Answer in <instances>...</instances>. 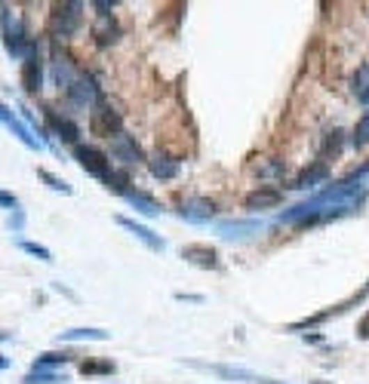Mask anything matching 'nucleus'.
Wrapping results in <instances>:
<instances>
[{
	"instance_id": "nucleus-1",
	"label": "nucleus",
	"mask_w": 369,
	"mask_h": 384,
	"mask_svg": "<svg viewBox=\"0 0 369 384\" xmlns=\"http://www.w3.org/2000/svg\"><path fill=\"white\" fill-rule=\"evenodd\" d=\"M68 102L74 108H84V111H93L95 105H102V90H99V83H95V77L93 74H86V71H80L77 77L71 80V86L68 90Z\"/></svg>"
},
{
	"instance_id": "nucleus-7",
	"label": "nucleus",
	"mask_w": 369,
	"mask_h": 384,
	"mask_svg": "<svg viewBox=\"0 0 369 384\" xmlns=\"http://www.w3.org/2000/svg\"><path fill=\"white\" fill-rule=\"evenodd\" d=\"M43 114H47V123H49V129L56 132L62 142H68V145H74L77 142V136H80V129H77V123L74 120H68V117H62L56 108H43Z\"/></svg>"
},
{
	"instance_id": "nucleus-8",
	"label": "nucleus",
	"mask_w": 369,
	"mask_h": 384,
	"mask_svg": "<svg viewBox=\"0 0 369 384\" xmlns=\"http://www.w3.org/2000/svg\"><path fill=\"white\" fill-rule=\"evenodd\" d=\"M22 86H25V93H37L43 86V62H40V53L22 62Z\"/></svg>"
},
{
	"instance_id": "nucleus-2",
	"label": "nucleus",
	"mask_w": 369,
	"mask_h": 384,
	"mask_svg": "<svg viewBox=\"0 0 369 384\" xmlns=\"http://www.w3.org/2000/svg\"><path fill=\"white\" fill-rule=\"evenodd\" d=\"M80 3H56L49 13V34L53 37H74L80 28Z\"/></svg>"
},
{
	"instance_id": "nucleus-27",
	"label": "nucleus",
	"mask_w": 369,
	"mask_h": 384,
	"mask_svg": "<svg viewBox=\"0 0 369 384\" xmlns=\"http://www.w3.org/2000/svg\"><path fill=\"white\" fill-rule=\"evenodd\" d=\"M283 173H286L283 163H271V166H262V169H258V175H262V179H277V175H283Z\"/></svg>"
},
{
	"instance_id": "nucleus-13",
	"label": "nucleus",
	"mask_w": 369,
	"mask_h": 384,
	"mask_svg": "<svg viewBox=\"0 0 369 384\" xmlns=\"http://www.w3.org/2000/svg\"><path fill=\"white\" fill-rule=\"evenodd\" d=\"M127 200L136 206V212H142V216H148V218H157L160 212H164V206H160L157 200H154V197H148L145 191H132V188H127Z\"/></svg>"
},
{
	"instance_id": "nucleus-6",
	"label": "nucleus",
	"mask_w": 369,
	"mask_h": 384,
	"mask_svg": "<svg viewBox=\"0 0 369 384\" xmlns=\"http://www.w3.org/2000/svg\"><path fill=\"white\" fill-rule=\"evenodd\" d=\"M117 225L120 227H127L129 234H136V240H142L151 253H164L166 249V243L157 237V234L151 231V227H145V225H139V221H132V218H127V216H117Z\"/></svg>"
},
{
	"instance_id": "nucleus-30",
	"label": "nucleus",
	"mask_w": 369,
	"mask_h": 384,
	"mask_svg": "<svg viewBox=\"0 0 369 384\" xmlns=\"http://www.w3.org/2000/svg\"><path fill=\"white\" fill-rule=\"evenodd\" d=\"M6 366H10V360H3V357H0V369H6Z\"/></svg>"
},
{
	"instance_id": "nucleus-17",
	"label": "nucleus",
	"mask_w": 369,
	"mask_h": 384,
	"mask_svg": "<svg viewBox=\"0 0 369 384\" xmlns=\"http://www.w3.org/2000/svg\"><path fill=\"white\" fill-rule=\"evenodd\" d=\"M329 175V169H327V163H314L311 169H305V173L295 179V184L292 188H299V191H305V188H314V182H323Z\"/></svg>"
},
{
	"instance_id": "nucleus-9",
	"label": "nucleus",
	"mask_w": 369,
	"mask_h": 384,
	"mask_svg": "<svg viewBox=\"0 0 369 384\" xmlns=\"http://www.w3.org/2000/svg\"><path fill=\"white\" fill-rule=\"evenodd\" d=\"M179 212L184 218H191V221H206V218L216 216V203L206 200V197H188V200L182 203Z\"/></svg>"
},
{
	"instance_id": "nucleus-21",
	"label": "nucleus",
	"mask_w": 369,
	"mask_h": 384,
	"mask_svg": "<svg viewBox=\"0 0 369 384\" xmlns=\"http://www.w3.org/2000/svg\"><path fill=\"white\" fill-rule=\"evenodd\" d=\"M68 360H71L68 353H40V357H37V363H34V369L47 372V369H53V366H65Z\"/></svg>"
},
{
	"instance_id": "nucleus-26",
	"label": "nucleus",
	"mask_w": 369,
	"mask_h": 384,
	"mask_svg": "<svg viewBox=\"0 0 369 384\" xmlns=\"http://www.w3.org/2000/svg\"><path fill=\"white\" fill-rule=\"evenodd\" d=\"M212 372L228 375V378H253V372H246V369H231V366H212Z\"/></svg>"
},
{
	"instance_id": "nucleus-14",
	"label": "nucleus",
	"mask_w": 369,
	"mask_h": 384,
	"mask_svg": "<svg viewBox=\"0 0 369 384\" xmlns=\"http://www.w3.org/2000/svg\"><path fill=\"white\" fill-rule=\"evenodd\" d=\"M182 258L197 264V268H219V255H216V249H210V246H184Z\"/></svg>"
},
{
	"instance_id": "nucleus-23",
	"label": "nucleus",
	"mask_w": 369,
	"mask_h": 384,
	"mask_svg": "<svg viewBox=\"0 0 369 384\" xmlns=\"http://www.w3.org/2000/svg\"><path fill=\"white\" fill-rule=\"evenodd\" d=\"M80 372L84 375H111L114 372V363H111V360H102V363H84Z\"/></svg>"
},
{
	"instance_id": "nucleus-24",
	"label": "nucleus",
	"mask_w": 369,
	"mask_h": 384,
	"mask_svg": "<svg viewBox=\"0 0 369 384\" xmlns=\"http://www.w3.org/2000/svg\"><path fill=\"white\" fill-rule=\"evenodd\" d=\"M357 147H363V145H369V114H363V120L354 127V138H351Z\"/></svg>"
},
{
	"instance_id": "nucleus-16",
	"label": "nucleus",
	"mask_w": 369,
	"mask_h": 384,
	"mask_svg": "<svg viewBox=\"0 0 369 384\" xmlns=\"http://www.w3.org/2000/svg\"><path fill=\"white\" fill-rule=\"evenodd\" d=\"M280 200H283V194H280V191H274V188L256 191V194L246 197V209H265V206H277Z\"/></svg>"
},
{
	"instance_id": "nucleus-19",
	"label": "nucleus",
	"mask_w": 369,
	"mask_h": 384,
	"mask_svg": "<svg viewBox=\"0 0 369 384\" xmlns=\"http://www.w3.org/2000/svg\"><path fill=\"white\" fill-rule=\"evenodd\" d=\"M354 95L360 102H369V65H360V71L354 74Z\"/></svg>"
},
{
	"instance_id": "nucleus-3",
	"label": "nucleus",
	"mask_w": 369,
	"mask_h": 384,
	"mask_svg": "<svg viewBox=\"0 0 369 384\" xmlns=\"http://www.w3.org/2000/svg\"><path fill=\"white\" fill-rule=\"evenodd\" d=\"M74 160H77V163L84 166L86 173L93 175V179L108 182V175H111V160H108L102 151H95V147H86V145H77V147H74Z\"/></svg>"
},
{
	"instance_id": "nucleus-4",
	"label": "nucleus",
	"mask_w": 369,
	"mask_h": 384,
	"mask_svg": "<svg viewBox=\"0 0 369 384\" xmlns=\"http://www.w3.org/2000/svg\"><path fill=\"white\" fill-rule=\"evenodd\" d=\"M111 157L120 160L123 166H139L145 160L142 147L136 145V138L127 136V132H117L114 138H111Z\"/></svg>"
},
{
	"instance_id": "nucleus-5",
	"label": "nucleus",
	"mask_w": 369,
	"mask_h": 384,
	"mask_svg": "<svg viewBox=\"0 0 369 384\" xmlns=\"http://www.w3.org/2000/svg\"><path fill=\"white\" fill-rule=\"evenodd\" d=\"M90 129H93V136H102V138H114L117 132H123L120 117H117L108 105H95L90 111Z\"/></svg>"
},
{
	"instance_id": "nucleus-31",
	"label": "nucleus",
	"mask_w": 369,
	"mask_h": 384,
	"mask_svg": "<svg viewBox=\"0 0 369 384\" xmlns=\"http://www.w3.org/2000/svg\"><path fill=\"white\" fill-rule=\"evenodd\" d=\"M265 384H271V381H265Z\"/></svg>"
},
{
	"instance_id": "nucleus-11",
	"label": "nucleus",
	"mask_w": 369,
	"mask_h": 384,
	"mask_svg": "<svg viewBox=\"0 0 369 384\" xmlns=\"http://www.w3.org/2000/svg\"><path fill=\"white\" fill-rule=\"evenodd\" d=\"M148 169H151V175L154 179H164V182H169V179H175L179 175V160H173L169 154H154L151 160H148Z\"/></svg>"
},
{
	"instance_id": "nucleus-25",
	"label": "nucleus",
	"mask_w": 369,
	"mask_h": 384,
	"mask_svg": "<svg viewBox=\"0 0 369 384\" xmlns=\"http://www.w3.org/2000/svg\"><path fill=\"white\" fill-rule=\"evenodd\" d=\"M37 175H40V179L47 182L53 191H62V194H71V184H68V182H62V179H56V175H53V173H47V169H37Z\"/></svg>"
},
{
	"instance_id": "nucleus-22",
	"label": "nucleus",
	"mask_w": 369,
	"mask_h": 384,
	"mask_svg": "<svg viewBox=\"0 0 369 384\" xmlns=\"http://www.w3.org/2000/svg\"><path fill=\"white\" fill-rule=\"evenodd\" d=\"M22 246V253H28V255H37L40 262H53V253H49L47 246H40V243H31V240H22L19 243Z\"/></svg>"
},
{
	"instance_id": "nucleus-12",
	"label": "nucleus",
	"mask_w": 369,
	"mask_h": 384,
	"mask_svg": "<svg viewBox=\"0 0 369 384\" xmlns=\"http://www.w3.org/2000/svg\"><path fill=\"white\" fill-rule=\"evenodd\" d=\"M77 68H74V62H71V56H65V53H53V77H56V83L58 86H65V90H68L71 86V80L77 77Z\"/></svg>"
},
{
	"instance_id": "nucleus-29",
	"label": "nucleus",
	"mask_w": 369,
	"mask_h": 384,
	"mask_svg": "<svg viewBox=\"0 0 369 384\" xmlns=\"http://www.w3.org/2000/svg\"><path fill=\"white\" fill-rule=\"evenodd\" d=\"M13 120V114H10V111H6L3 105H0V123H10Z\"/></svg>"
},
{
	"instance_id": "nucleus-18",
	"label": "nucleus",
	"mask_w": 369,
	"mask_h": 384,
	"mask_svg": "<svg viewBox=\"0 0 369 384\" xmlns=\"http://www.w3.org/2000/svg\"><path fill=\"white\" fill-rule=\"evenodd\" d=\"M22 384H68V378L58 372H40V369H34V372H28Z\"/></svg>"
},
{
	"instance_id": "nucleus-20",
	"label": "nucleus",
	"mask_w": 369,
	"mask_h": 384,
	"mask_svg": "<svg viewBox=\"0 0 369 384\" xmlns=\"http://www.w3.org/2000/svg\"><path fill=\"white\" fill-rule=\"evenodd\" d=\"M6 127H10L13 132H16V136H19V142L25 145V147H31V151H40V142H37V138L31 136V129H28V127H22V123L16 120V117H13V120L6 123Z\"/></svg>"
},
{
	"instance_id": "nucleus-10",
	"label": "nucleus",
	"mask_w": 369,
	"mask_h": 384,
	"mask_svg": "<svg viewBox=\"0 0 369 384\" xmlns=\"http://www.w3.org/2000/svg\"><path fill=\"white\" fill-rule=\"evenodd\" d=\"M93 37L99 47H108V43H114L117 37H120V28L111 19V13H99V19H95V25H93Z\"/></svg>"
},
{
	"instance_id": "nucleus-28",
	"label": "nucleus",
	"mask_w": 369,
	"mask_h": 384,
	"mask_svg": "<svg viewBox=\"0 0 369 384\" xmlns=\"http://www.w3.org/2000/svg\"><path fill=\"white\" fill-rule=\"evenodd\" d=\"M0 206H6V209L16 212V209H19V200H16L13 194H6V191H0Z\"/></svg>"
},
{
	"instance_id": "nucleus-15",
	"label": "nucleus",
	"mask_w": 369,
	"mask_h": 384,
	"mask_svg": "<svg viewBox=\"0 0 369 384\" xmlns=\"http://www.w3.org/2000/svg\"><path fill=\"white\" fill-rule=\"evenodd\" d=\"M108 338H111V332H105V329H86V326H80V329L58 332L56 342L58 344H62V342H108Z\"/></svg>"
}]
</instances>
